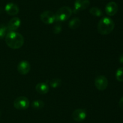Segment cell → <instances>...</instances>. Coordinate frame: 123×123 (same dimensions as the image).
<instances>
[{
	"label": "cell",
	"instance_id": "4fadbf2b",
	"mask_svg": "<svg viewBox=\"0 0 123 123\" xmlns=\"http://www.w3.org/2000/svg\"><path fill=\"white\" fill-rule=\"evenodd\" d=\"M36 90L38 94H46L49 92V88L45 83H39L36 85Z\"/></svg>",
	"mask_w": 123,
	"mask_h": 123
},
{
	"label": "cell",
	"instance_id": "5bb4252c",
	"mask_svg": "<svg viewBox=\"0 0 123 123\" xmlns=\"http://www.w3.org/2000/svg\"><path fill=\"white\" fill-rule=\"evenodd\" d=\"M81 24V20L78 18H73L71 19L68 23V27L70 28L75 30L77 29Z\"/></svg>",
	"mask_w": 123,
	"mask_h": 123
},
{
	"label": "cell",
	"instance_id": "9c48e42d",
	"mask_svg": "<svg viewBox=\"0 0 123 123\" xmlns=\"http://www.w3.org/2000/svg\"><path fill=\"white\" fill-rule=\"evenodd\" d=\"M18 72L22 75H26L29 73L31 69V65L26 60H22L19 63L17 67Z\"/></svg>",
	"mask_w": 123,
	"mask_h": 123
},
{
	"label": "cell",
	"instance_id": "277c9868",
	"mask_svg": "<svg viewBox=\"0 0 123 123\" xmlns=\"http://www.w3.org/2000/svg\"><path fill=\"white\" fill-rule=\"evenodd\" d=\"M14 107L19 110H24L28 108L30 102L28 99L24 96H20L17 98L13 102Z\"/></svg>",
	"mask_w": 123,
	"mask_h": 123
},
{
	"label": "cell",
	"instance_id": "ac0fdd59",
	"mask_svg": "<svg viewBox=\"0 0 123 123\" xmlns=\"http://www.w3.org/2000/svg\"><path fill=\"white\" fill-rule=\"evenodd\" d=\"M116 78L118 82H123V67H121L117 69L116 72Z\"/></svg>",
	"mask_w": 123,
	"mask_h": 123
},
{
	"label": "cell",
	"instance_id": "ffe728a7",
	"mask_svg": "<svg viewBox=\"0 0 123 123\" xmlns=\"http://www.w3.org/2000/svg\"><path fill=\"white\" fill-rule=\"evenodd\" d=\"M62 30V27L60 24H56L54 27V33L55 34H59Z\"/></svg>",
	"mask_w": 123,
	"mask_h": 123
},
{
	"label": "cell",
	"instance_id": "5b68a950",
	"mask_svg": "<svg viewBox=\"0 0 123 123\" xmlns=\"http://www.w3.org/2000/svg\"><path fill=\"white\" fill-rule=\"evenodd\" d=\"M40 19L44 24L50 25L55 22L56 20L55 14L52 11H44L40 14Z\"/></svg>",
	"mask_w": 123,
	"mask_h": 123
},
{
	"label": "cell",
	"instance_id": "d6986e66",
	"mask_svg": "<svg viewBox=\"0 0 123 123\" xmlns=\"http://www.w3.org/2000/svg\"><path fill=\"white\" fill-rule=\"evenodd\" d=\"M8 31L7 27L4 24H0V39H2L7 34V32Z\"/></svg>",
	"mask_w": 123,
	"mask_h": 123
},
{
	"label": "cell",
	"instance_id": "9a60e30c",
	"mask_svg": "<svg viewBox=\"0 0 123 123\" xmlns=\"http://www.w3.org/2000/svg\"><path fill=\"white\" fill-rule=\"evenodd\" d=\"M31 106H32V108L34 109L35 110H40L44 107V102L40 100H34L32 102Z\"/></svg>",
	"mask_w": 123,
	"mask_h": 123
},
{
	"label": "cell",
	"instance_id": "30bf717a",
	"mask_svg": "<svg viewBox=\"0 0 123 123\" xmlns=\"http://www.w3.org/2000/svg\"><path fill=\"white\" fill-rule=\"evenodd\" d=\"M118 10V7L117 4L114 1L108 2L105 7V12L109 16H114Z\"/></svg>",
	"mask_w": 123,
	"mask_h": 123
},
{
	"label": "cell",
	"instance_id": "7a4b0ae2",
	"mask_svg": "<svg viewBox=\"0 0 123 123\" xmlns=\"http://www.w3.org/2000/svg\"><path fill=\"white\" fill-rule=\"evenodd\" d=\"M115 23L114 20L108 17H104L99 20L97 25V30L102 35H108L114 30Z\"/></svg>",
	"mask_w": 123,
	"mask_h": 123
},
{
	"label": "cell",
	"instance_id": "2e32d148",
	"mask_svg": "<svg viewBox=\"0 0 123 123\" xmlns=\"http://www.w3.org/2000/svg\"><path fill=\"white\" fill-rule=\"evenodd\" d=\"M90 13H91L92 15L96 17H101L103 16V13L102 10L100 9L99 8L97 7H93L92 8H90Z\"/></svg>",
	"mask_w": 123,
	"mask_h": 123
},
{
	"label": "cell",
	"instance_id": "8992f818",
	"mask_svg": "<svg viewBox=\"0 0 123 123\" xmlns=\"http://www.w3.org/2000/svg\"><path fill=\"white\" fill-rule=\"evenodd\" d=\"M95 86L96 88L99 90H104L108 86V78L104 75L97 76L95 78Z\"/></svg>",
	"mask_w": 123,
	"mask_h": 123
},
{
	"label": "cell",
	"instance_id": "3957f363",
	"mask_svg": "<svg viewBox=\"0 0 123 123\" xmlns=\"http://www.w3.org/2000/svg\"><path fill=\"white\" fill-rule=\"evenodd\" d=\"M72 8L68 6H64L59 8L56 13H55L56 16V20L58 22H64L68 20L71 17L72 14Z\"/></svg>",
	"mask_w": 123,
	"mask_h": 123
},
{
	"label": "cell",
	"instance_id": "8fae6325",
	"mask_svg": "<svg viewBox=\"0 0 123 123\" xmlns=\"http://www.w3.org/2000/svg\"><path fill=\"white\" fill-rule=\"evenodd\" d=\"M21 24V20L20 18L18 17H14L10 20L8 24L7 28L9 31H16L20 27Z\"/></svg>",
	"mask_w": 123,
	"mask_h": 123
},
{
	"label": "cell",
	"instance_id": "6da1fadb",
	"mask_svg": "<svg viewBox=\"0 0 123 123\" xmlns=\"http://www.w3.org/2000/svg\"><path fill=\"white\" fill-rule=\"evenodd\" d=\"M6 44L13 49H19L24 43V38L21 34L16 31H9L5 38Z\"/></svg>",
	"mask_w": 123,
	"mask_h": 123
},
{
	"label": "cell",
	"instance_id": "7402d4cb",
	"mask_svg": "<svg viewBox=\"0 0 123 123\" xmlns=\"http://www.w3.org/2000/svg\"><path fill=\"white\" fill-rule=\"evenodd\" d=\"M119 61H120V63L121 64H123V54H121L120 56V58H119Z\"/></svg>",
	"mask_w": 123,
	"mask_h": 123
},
{
	"label": "cell",
	"instance_id": "52a82bcc",
	"mask_svg": "<svg viewBox=\"0 0 123 123\" xmlns=\"http://www.w3.org/2000/svg\"><path fill=\"white\" fill-rule=\"evenodd\" d=\"M90 1L89 0H76L74 4V13L82 11L86 9L90 6Z\"/></svg>",
	"mask_w": 123,
	"mask_h": 123
},
{
	"label": "cell",
	"instance_id": "ba28073f",
	"mask_svg": "<svg viewBox=\"0 0 123 123\" xmlns=\"http://www.w3.org/2000/svg\"><path fill=\"white\" fill-rule=\"evenodd\" d=\"M72 117L75 121H83L86 117V110L84 109H78L72 113Z\"/></svg>",
	"mask_w": 123,
	"mask_h": 123
},
{
	"label": "cell",
	"instance_id": "e0dca14e",
	"mask_svg": "<svg viewBox=\"0 0 123 123\" xmlns=\"http://www.w3.org/2000/svg\"><path fill=\"white\" fill-rule=\"evenodd\" d=\"M50 86L53 88H56L60 86L61 84V80L59 78H54L50 81Z\"/></svg>",
	"mask_w": 123,
	"mask_h": 123
},
{
	"label": "cell",
	"instance_id": "7c38bea8",
	"mask_svg": "<svg viewBox=\"0 0 123 123\" xmlns=\"http://www.w3.org/2000/svg\"><path fill=\"white\" fill-rule=\"evenodd\" d=\"M5 10L8 15L10 16L16 15L19 12V7L13 2H9L7 4L5 7Z\"/></svg>",
	"mask_w": 123,
	"mask_h": 123
},
{
	"label": "cell",
	"instance_id": "44dd1931",
	"mask_svg": "<svg viewBox=\"0 0 123 123\" xmlns=\"http://www.w3.org/2000/svg\"><path fill=\"white\" fill-rule=\"evenodd\" d=\"M119 107L121 109L123 110V97L121 98L119 101Z\"/></svg>",
	"mask_w": 123,
	"mask_h": 123
}]
</instances>
